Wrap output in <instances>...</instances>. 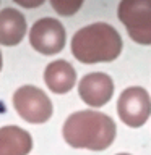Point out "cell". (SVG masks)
I'll return each instance as SVG.
<instances>
[{
    "label": "cell",
    "mask_w": 151,
    "mask_h": 155,
    "mask_svg": "<svg viewBox=\"0 0 151 155\" xmlns=\"http://www.w3.org/2000/svg\"><path fill=\"white\" fill-rule=\"evenodd\" d=\"M119 19L127 26L135 42L151 44V5L148 2H122L119 5Z\"/></svg>",
    "instance_id": "4"
},
{
    "label": "cell",
    "mask_w": 151,
    "mask_h": 155,
    "mask_svg": "<svg viewBox=\"0 0 151 155\" xmlns=\"http://www.w3.org/2000/svg\"><path fill=\"white\" fill-rule=\"evenodd\" d=\"M33 149V139L28 131L18 126L0 128V155H28Z\"/></svg>",
    "instance_id": "10"
},
{
    "label": "cell",
    "mask_w": 151,
    "mask_h": 155,
    "mask_svg": "<svg viewBox=\"0 0 151 155\" xmlns=\"http://www.w3.org/2000/svg\"><path fill=\"white\" fill-rule=\"evenodd\" d=\"M63 139L75 149L104 150L115 139V123L99 111H76L63 124Z\"/></svg>",
    "instance_id": "1"
},
{
    "label": "cell",
    "mask_w": 151,
    "mask_h": 155,
    "mask_svg": "<svg viewBox=\"0 0 151 155\" xmlns=\"http://www.w3.org/2000/svg\"><path fill=\"white\" fill-rule=\"evenodd\" d=\"M44 81L52 92L65 94L75 86L76 71L67 60H55L47 65L44 71Z\"/></svg>",
    "instance_id": "8"
},
{
    "label": "cell",
    "mask_w": 151,
    "mask_h": 155,
    "mask_svg": "<svg viewBox=\"0 0 151 155\" xmlns=\"http://www.w3.org/2000/svg\"><path fill=\"white\" fill-rule=\"evenodd\" d=\"M0 68H2V53H0Z\"/></svg>",
    "instance_id": "12"
},
{
    "label": "cell",
    "mask_w": 151,
    "mask_h": 155,
    "mask_svg": "<svg viewBox=\"0 0 151 155\" xmlns=\"http://www.w3.org/2000/svg\"><path fill=\"white\" fill-rule=\"evenodd\" d=\"M78 92L85 104L91 107H102L112 99L114 81L106 73H91L80 81Z\"/></svg>",
    "instance_id": "7"
},
{
    "label": "cell",
    "mask_w": 151,
    "mask_h": 155,
    "mask_svg": "<svg viewBox=\"0 0 151 155\" xmlns=\"http://www.w3.org/2000/svg\"><path fill=\"white\" fill-rule=\"evenodd\" d=\"M122 52V39L115 28L107 23H94L73 34L72 53L78 61L91 65L112 61Z\"/></svg>",
    "instance_id": "2"
},
{
    "label": "cell",
    "mask_w": 151,
    "mask_h": 155,
    "mask_svg": "<svg viewBox=\"0 0 151 155\" xmlns=\"http://www.w3.org/2000/svg\"><path fill=\"white\" fill-rule=\"evenodd\" d=\"M26 34V19L15 8H3L0 12V44L16 45Z\"/></svg>",
    "instance_id": "9"
},
{
    "label": "cell",
    "mask_w": 151,
    "mask_h": 155,
    "mask_svg": "<svg viewBox=\"0 0 151 155\" xmlns=\"http://www.w3.org/2000/svg\"><path fill=\"white\" fill-rule=\"evenodd\" d=\"M117 155H128V153H117Z\"/></svg>",
    "instance_id": "13"
},
{
    "label": "cell",
    "mask_w": 151,
    "mask_h": 155,
    "mask_svg": "<svg viewBox=\"0 0 151 155\" xmlns=\"http://www.w3.org/2000/svg\"><path fill=\"white\" fill-rule=\"evenodd\" d=\"M51 5L54 7V10H55L57 13L63 15V16H70V15H75L78 10L81 8V2H55V0H52Z\"/></svg>",
    "instance_id": "11"
},
{
    "label": "cell",
    "mask_w": 151,
    "mask_h": 155,
    "mask_svg": "<svg viewBox=\"0 0 151 155\" xmlns=\"http://www.w3.org/2000/svg\"><path fill=\"white\" fill-rule=\"evenodd\" d=\"M31 47L44 55H54L65 47V29L62 23L54 18H41L29 31Z\"/></svg>",
    "instance_id": "5"
},
{
    "label": "cell",
    "mask_w": 151,
    "mask_h": 155,
    "mask_svg": "<svg viewBox=\"0 0 151 155\" xmlns=\"http://www.w3.org/2000/svg\"><path fill=\"white\" fill-rule=\"evenodd\" d=\"M120 120L130 128H140L149 116V95L143 87H128L117 104Z\"/></svg>",
    "instance_id": "6"
},
{
    "label": "cell",
    "mask_w": 151,
    "mask_h": 155,
    "mask_svg": "<svg viewBox=\"0 0 151 155\" xmlns=\"http://www.w3.org/2000/svg\"><path fill=\"white\" fill-rule=\"evenodd\" d=\"M13 104L18 115L28 123H46L52 116V102L39 87H19L13 95Z\"/></svg>",
    "instance_id": "3"
}]
</instances>
